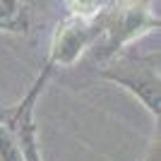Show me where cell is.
Masks as SVG:
<instances>
[{
    "mask_svg": "<svg viewBox=\"0 0 161 161\" xmlns=\"http://www.w3.org/2000/svg\"><path fill=\"white\" fill-rule=\"evenodd\" d=\"M103 77L125 87L142 101L152 115L161 113V82H159V53L147 58H130L103 70Z\"/></svg>",
    "mask_w": 161,
    "mask_h": 161,
    "instance_id": "obj_1",
    "label": "cell"
},
{
    "mask_svg": "<svg viewBox=\"0 0 161 161\" xmlns=\"http://www.w3.org/2000/svg\"><path fill=\"white\" fill-rule=\"evenodd\" d=\"M53 72V65L46 63V67L41 70V75L34 80L31 89L27 92V96L17 103L10 111H3L0 118H3V125H5L10 132H12L14 142L22 152V159L24 161H43L39 154V142H36V123H34V111H36V101L39 94L43 92L48 77Z\"/></svg>",
    "mask_w": 161,
    "mask_h": 161,
    "instance_id": "obj_2",
    "label": "cell"
},
{
    "mask_svg": "<svg viewBox=\"0 0 161 161\" xmlns=\"http://www.w3.org/2000/svg\"><path fill=\"white\" fill-rule=\"evenodd\" d=\"M159 24L156 19H152L147 14V10L142 7H125L120 12H115V17L106 24V34H108V41L103 43L101 51H96V58H106V55H113L123 43L132 41L135 36H140L142 31H147L149 27Z\"/></svg>",
    "mask_w": 161,
    "mask_h": 161,
    "instance_id": "obj_4",
    "label": "cell"
},
{
    "mask_svg": "<svg viewBox=\"0 0 161 161\" xmlns=\"http://www.w3.org/2000/svg\"><path fill=\"white\" fill-rule=\"evenodd\" d=\"M75 5L80 7V10H96V7L101 5V0H75Z\"/></svg>",
    "mask_w": 161,
    "mask_h": 161,
    "instance_id": "obj_7",
    "label": "cell"
},
{
    "mask_svg": "<svg viewBox=\"0 0 161 161\" xmlns=\"http://www.w3.org/2000/svg\"><path fill=\"white\" fill-rule=\"evenodd\" d=\"M99 36V27L87 24L82 19H72L65 22L63 27L55 29L53 41H51V65H72L84 51H87L94 39Z\"/></svg>",
    "mask_w": 161,
    "mask_h": 161,
    "instance_id": "obj_3",
    "label": "cell"
},
{
    "mask_svg": "<svg viewBox=\"0 0 161 161\" xmlns=\"http://www.w3.org/2000/svg\"><path fill=\"white\" fill-rule=\"evenodd\" d=\"M29 29V12L22 0H0V31L24 34Z\"/></svg>",
    "mask_w": 161,
    "mask_h": 161,
    "instance_id": "obj_5",
    "label": "cell"
},
{
    "mask_svg": "<svg viewBox=\"0 0 161 161\" xmlns=\"http://www.w3.org/2000/svg\"><path fill=\"white\" fill-rule=\"evenodd\" d=\"M0 161H24L12 132L0 123Z\"/></svg>",
    "mask_w": 161,
    "mask_h": 161,
    "instance_id": "obj_6",
    "label": "cell"
}]
</instances>
